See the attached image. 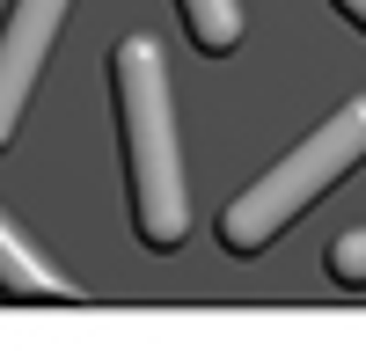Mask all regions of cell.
I'll list each match as a JSON object with an SVG mask.
<instances>
[{"label": "cell", "instance_id": "cell-1", "mask_svg": "<svg viewBox=\"0 0 366 351\" xmlns=\"http://www.w3.org/2000/svg\"><path fill=\"white\" fill-rule=\"evenodd\" d=\"M117 88V132H125V168H132V220L147 249H176L191 227L183 198V154H176V110H169V73L154 37H125L110 58Z\"/></svg>", "mask_w": 366, "mask_h": 351}, {"label": "cell", "instance_id": "cell-2", "mask_svg": "<svg viewBox=\"0 0 366 351\" xmlns=\"http://www.w3.org/2000/svg\"><path fill=\"white\" fill-rule=\"evenodd\" d=\"M359 161H366V96H352L337 117H322V125L300 139L271 176H257L242 198L220 205V242L234 256H257L271 234H286V220L300 213V205L322 198L330 183H345Z\"/></svg>", "mask_w": 366, "mask_h": 351}, {"label": "cell", "instance_id": "cell-3", "mask_svg": "<svg viewBox=\"0 0 366 351\" xmlns=\"http://www.w3.org/2000/svg\"><path fill=\"white\" fill-rule=\"evenodd\" d=\"M59 15H66V0H15L8 22H0V146L15 139V117L29 103V88H37V73H44Z\"/></svg>", "mask_w": 366, "mask_h": 351}, {"label": "cell", "instance_id": "cell-4", "mask_svg": "<svg viewBox=\"0 0 366 351\" xmlns=\"http://www.w3.org/2000/svg\"><path fill=\"white\" fill-rule=\"evenodd\" d=\"M0 292H8V300H74V285L29 249L8 220H0Z\"/></svg>", "mask_w": 366, "mask_h": 351}, {"label": "cell", "instance_id": "cell-5", "mask_svg": "<svg viewBox=\"0 0 366 351\" xmlns=\"http://www.w3.org/2000/svg\"><path fill=\"white\" fill-rule=\"evenodd\" d=\"M183 8V22H191V37H198V51H234L242 44V8L234 0H176Z\"/></svg>", "mask_w": 366, "mask_h": 351}, {"label": "cell", "instance_id": "cell-6", "mask_svg": "<svg viewBox=\"0 0 366 351\" xmlns=\"http://www.w3.org/2000/svg\"><path fill=\"white\" fill-rule=\"evenodd\" d=\"M330 278L337 285H366V227H352V234L330 242Z\"/></svg>", "mask_w": 366, "mask_h": 351}, {"label": "cell", "instance_id": "cell-7", "mask_svg": "<svg viewBox=\"0 0 366 351\" xmlns=\"http://www.w3.org/2000/svg\"><path fill=\"white\" fill-rule=\"evenodd\" d=\"M337 8H345V15H352V22L366 29V0H337Z\"/></svg>", "mask_w": 366, "mask_h": 351}]
</instances>
